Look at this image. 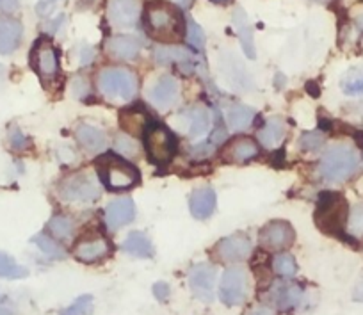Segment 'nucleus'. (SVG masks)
<instances>
[{
	"label": "nucleus",
	"mask_w": 363,
	"mask_h": 315,
	"mask_svg": "<svg viewBox=\"0 0 363 315\" xmlns=\"http://www.w3.org/2000/svg\"><path fill=\"white\" fill-rule=\"evenodd\" d=\"M146 27L155 40L174 43L184 36V20L180 11L167 2H150L146 6Z\"/></svg>",
	"instance_id": "obj_1"
},
{
	"label": "nucleus",
	"mask_w": 363,
	"mask_h": 315,
	"mask_svg": "<svg viewBox=\"0 0 363 315\" xmlns=\"http://www.w3.org/2000/svg\"><path fill=\"white\" fill-rule=\"evenodd\" d=\"M359 164V157L349 145H333L326 150L319 164L320 177L328 182H344Z\"/></svg>",
	"instance_id": "obj_2"
},
{
	"label": "nucleus",
	"mask_w": 363,
	"mask_h": 315,
	"mask_svg": "<svg viewBox=\"0 0 363 315\" xmlns=\"http://www.w3.org/2000/svg\"><path fill=\"white\" fill-rule=\"evenodd\" d=\"M99 178L111 191H127L139 182V171L118 155H104L96 160Z\"/></svg>",
	"instance_id": "obj_3"
},
{
	"label": "nucleus",
	"mask_w": 363,
	"mask_h": 315,
	"mask_svg": "<svg viewBox=\"0 0 363 315\" xmlns=\"http://www.w3.org/2000/svg\"><path fill=\"white\" fill-rule=\"evenodd\" d=\"M315 221L326 233L338 236L347 225V201L337 192H323L317 205Z\"/></svg>",
	"instance_id": "obj_4"
},
{
	"label": "nucleus",
	"mask_w": 363,
	"mask_h": 315,
	"mask_svg": "<svg viewBox=\"0 0 363 315\" xmlns=\"http://www.w3.org/2000/svg\"><path fill=\"white\" fill-rule=\"evenodd\" d=\"M99 89L109 100H132L138 93V77L127 68H104L99 73Z\"/></svg>",
	"instance_id": "obj_5"
},
{
	"label": "nucleus",
	"mask_w": 363,
	"mask_h": 315,
	"mask_svg": "<svg viewBox=\"0 0 363 315\" xmlns=\"http://www.w3.org/2000/svg\"><path fill=\"white\" fill-rule=\"evenodd\" d=\"M59 198L62 201L68 203H89L95 201L102 194V187H100V180L93 173H82L69 175L68 178L59 184Z\"/></svg>",
	"instance_id": "obj_6"
},
{
	"label": "nucleus",
	"mask_w": 363,
	"mask_h": 315,
	"mask_svg": "<svg viewBox=\"0 0 363 315\" xmlns=\"http://www.w3.org/2000/svg\"><path fill=\"white\" fill-rule=\"evenodd\" d=\"M145 148L148 153L150 160L157 166H164L169 162L177 150L173 136L166 127L159 123H148L145 131Z\"/></svg>",
	"instance_id": "obj_7"
},
{
	"label": "nucleus",
	"mask_w": 363,
	"mask_h": 315,
	"mask_svg": "<svg viewBox=\"0 0 363 315\" xmlns=\"http://www.w3.org/2000/svg\"><path fill=\"white\" fill-rule=\"evenodd\" d=\"M250 290L247 272L242 267H228L221 276L219 283V297L228 306H239L246 301Z\"/></svg>",
	"instance_id": "obj_8"
},
{
	"label": "nucleus",
	"mask_w": 363,
	"mask_h": 315,
	"mask_svg": "<svg viewBox=\"0 0 363 315\" xmlns=\"http://www.w3.org/2000/svg\"><path fill=\"white\" fill-rule=\"evenodd\" d=\"M218 271L211 264H198L189 271V287L191 292L196 299L203 303H212L214 301V287Z\"/></svg>",
	"instance_id": "obj_9"
},
{
	"label": "nucleus",
	"mask_w": 363,
	"mask_h": 315,
	"mask_svg": "<svg viewBox=\"0 0 363 315\" xmlns=\"http://www.w3.org/2000/svg\"><path fill=\"white\" fill-rule=\"evenodd\" d=\"M296 239V232L287 221H272L265 225L260 232L262 248L271 251H281L292 246Z\"/></svg>",
	"instance_id": "obj_10"
},
{
	"label": "nucleus",
	"mask_w": 363,
	"mask_h": 315,
	"mask_svg": "<svg viewBox=\"0 0 363 315\" xmlns=\"http://www.w3.org/2000/svg\"><path fill=\"white\" fill-rule=\"evenodd\" d=\"M30 59H33L34 70H36L41 79H55V75L59 73V57L57 50L48 41H38Z\"/></svg>",
	"instance_id": "obj_11"
},
{
	"label": "nucleus",
	"mask_w": 363,
	"mask_h": 315,
	"mask_svg": "<svg viewBox=\"0 0 363 315\" xmlns=\"http://www.w3.org/2000/svg\"><path fill=\"white\" fill-rule=\"evenodd\" d=\"M135 205L130 198H118L111 201L106 209V225L111 232L123 228L125 225L134 221Z\"/></svg>",
	"instance_id": "obj_12"
},
{
	"label": "nucleus",
	"mask_w": 363,
	"mask_h": 315,
	"mask_svg": "<svg viewBox=\"0 0 363 315\" xmlns=\"http://www.w3.org/2000/svg\"><path fill=\"white\" fill-rule=\"evenodd\" d=\"M251 241L244 236H232L226 239L219 241L216 246V255L223 262H242L250 257Z\"/></svg>",
	"instance_id": "obj_13"
},
{
	"label": "nucleus",
	"mask_w": 363,
	"mask_h": 315,
	"mask_svg": "<svg viewBox=\"0 0 363 315\" xmlns=\"http://www.w3.org/2000/svg\"><path fill=\"white\" fill-rule=\"evenodd\" d=\"M109 20L118 29H130L139 20L138 0H111Z\"/></svg>",
	"instance_id": "obj_14"
},
{
	"label": "nucleus",
	"mask_w": 363,
	"mask_h": 315,
	"mask_svg": "<svg viewBox=\"0 0 363 315\" xmlns=\"http://www.w3.org/2000/svg\"><path fill=\"white\" fill-rule=\"evenodd\" d=\"M178 93H180V87H178L177 79H173L171 75H164L150 89V100L157 109L166 111L173 107L174 101L178 100Z\"/></svg>",
	"instance_id": "obj_15"
},
{
	"label": "nucleus",
	"mask_w": 363,
	"mask_h": 315,
	"mask_svg": "<svg viewBox=\"0 0 363 315\" xmlns=\"http://www.w3.org/2000/svg\"><path fill=\"white\" fill-rule=\"evenodd\" d=\"M221 72H223V77L228 80L230 86L235 87V89L246 91V89H251V86H253V80H251L247 70L244 68L242 62H240L233 54L223 55Z\"/></svg>",
	"instance_id": "obj_16"
},
{
	"label": "nucleus",
	"mask_w": 363,
	"mask_h": 315,
	"mask_svg": "<svg viewBox=\"0 0 363 315\" xmlns=\"http://www.w3.org/2000/svg\"><path fill=\"white\" fill-rule=\"evenodd\" d=\"M75 139L80 146H82L86 152L89 153H100L107 148L109 145V139H107L106 132L100 131L96 127H91V125H79L75 131Z\"/></svg>",
	"instance_id": "obj_17"
},
{
	"label": "nucleus",
	"mask_w": 363,
	"mask_h": 315,
	"mask_svg": "<svg viewBox=\"0 0 363 315\" xmlns=\"http://www.w3.org/2000/svg\"><path fill=\"white\" fill-rule=\"evenodd\" d=\"M23 27L15 18H0V54L9 55L22 41Z\"/></svg>",
	"instance_id": "obj_18"
},
{
	"label": "nucleus",
	"mask_w": 363,
	"mask_h": 315,
	"mask_svg": "<svg viewBox=\"0 0 363 315\" xmlns=\"http://www.w3.org/2000/svg\"><path fill=\"white\" fill-rule=\"evenodd\" d=\"M106 50L111 57L120 61H130L138 57L141 50V43L134 36H114L106 43Z\"/></svg>",
	"instance_id": "obj_19"
},
{
	"label": "nucleus",
	"mask_w": 363,
	"mask_h": 315,
	"mask_svg": "<svg viewBox=\"0 0 363 315\" xmlns=\"http://www.w3.org/2000/svg\"><path fill=\"white\" fill-rule=\"evenodd\" d=\"M216 192L212 187H200L191 196V214L196 219H207L214 214L216 210Z\"/></svg>",
	"instance_id": "obj_20"
},
{
	"label": "nucleus",
	"mask_w": 363,
	"mask_h": 315,
	"mask_svg": "<svg viewBox=\"0 0 363 315\" xmlns=\"http://www.w3.org/2000/svg\"><path fill=\"white\" fill-rule=\"evenodd\" d=\"M272 303L277 304L280 310H291V308L298 306L303 299V290L298 285H287V283H277L272 285L271 292Z\"/></svg>",
	"instance_id": "obj_21"
},
{
	"label": "nucleus",
	"mask_w": 363,
	"mask_h": 315,
	"mask_svg": "<svg viewBox=\"0 0 363 315\" xmlns=\"http://www.w3.org/2000/svg\"><path fill=\"white\" fill-rule=\"evenodd\" d=\"M233 27H235L237 36H239L240 45H242L244 54H246L250 59L257 57V52H255V41H253V27H251L246 11H244L242 8H237L235 11H233Z\"/></svg>",
	"instance_id": "obj_22"
},
{
	"label": "nucleus",
	"mask_w": 363,
	"mask_h": 315,
	"mask_svg": "<svg viewBox=\"0 0 363 315\" xmlns=\"http://www.w3.org/2000/svg\"><path fill=\"white\" fill-rule=\"evenodd\" d=\"M111 246L107 241L95 239V241H84L79 246L75 248V257L77 260L84 262V264H93L109 255Z\"/></svg>",
	"instance_id": "obj_23"
},
{
	"label": "nucleus",
	"mask_w": 363,
	"mask_h": 315,
	"mask_svg": "<svg viewBox=\"0 0 363 315\" xmlns=\"http://www.w3.org/2000/svg\"><path fill=\"white\" fill-rule=\"evenodd\" d=\"M285 134H287V125L281 118L274 116L265 121L262 131L258 132V139H260L265 148H277L285 139Z\"/></svg>",
	"instance_id": "obj_24"
},
{
	"label": "nucleus",
	"mask_w": 363,
	"mask_h": 315,
	"mask_svg": "<svg viewBox=\"0 0 363 315\" xmlns=\"http://www.w3.org/2000/svg\"><path fill=\"white\" fill-rule=\"evenodd\" d=\"M121 250H123L125 253L132 255V257H138V258L153 257L152 241H150L148 236H145L143 232L128 233V237L125 239V243L121 244Z\"/></svg>",
	"instance_id": "obj_25"
},
{
	"label": "nucleus",
	"mask_w": 363,
	"mask_h": 315,
	"mask_svg": "<svg viewBox=\"0 0 363 315\" xmlns=\"http://www.w3.org/2000/svg\"><path fill=\"white\" fill-rule=\"evenodd\" d=\"M226 159L232 162H246V160L253 159L258 153V146L253 139L250 138H239L232 141L226 148Z\"/></svg>",
	"instance_id": "obj_26"
},
{
	"label": "nucleus",
	"mask_w": 363,
	"mask_h": 315,
	"mask_svg": "<svg viewBox=\"0 0 363 315\" xmlns=\"http://www.w3.org/2000/svg\"><path fill=\"white\" fill-rule=\"evenodd\" d=\"M255 120V109L247 107V105L235 104L232 105L226 113V121H228L230 128L235 132L246 131L251 125V121Z\"/></svg>",
	"instance_id": "obj_27"
},
{
	"label": "nucleus",
	"mask_w": 363,
	"mask_h": 315,
	"mask_svg": "<svg viewBox=\"0 0 363 315\" xmlns=\"http://www.w3.org/2000/svg\"><path fill=\"white\" fill-rule=\"evenodd\" d=\"M187 118H189V136L193 139L201 138L211 128V116H208V111L203 105H194L193 109L187 113Z\"/></svg>",
	"instance_id": "obj_28"
},
{
	"label": "nucleus",
	"mask_w": 363,
	"mask_h": 315,
	"mask_svg": "<svg viewBox=\"0 0 363 315\" xmlns=\"http://www.w3.org/2000/svg\"><path fill=\"white\" fill-rule=\"evenodd\" d=\"M153 55H155V61L159 65H173V62L186 65V62L193 61L194 57L193 52L182 47H159Z\"/></svg>",
	"instance_id": "obj_29"
},
{
	"label": "nucleus",
	"mask_w": 363,
	"mask_h": 315,
	"mask_svg": "<svg viewBox=\"0 0 363 315\" xmlns=\"http://www.w3.org/2000/svg\"><path fill=\"white\" fill-rule=\"evenodd\" d=\"M29 275L23 265H20L11 255L8 253H2L0 251V278H6V280H20V278H26Z\"/></svg>",
	"instance_id": "obj_30"
},
{
	"label": "nucleus",
	"mask_w": 363,
	"mask_h": 315,
	"mask_svg": "<svg viewBox=\"0 0 363 315\" xmlns=\"http://www.w3.org/2000/svg\"><path fill=\"white\" fill-rule=\"evenodd\" d=\"M342 91L349 96H356V94H363V68H351L340 82Z\"/></svg>",
	"instance_id": "obj_31"
},
{
	"label": "nucleus",
	"mask_w": 363,
	"mask_h": 315,
	"mask_svg": "<svg viewBox=\"0 0 363 315\" xmlns=\"http://www.w3.org/2000/svg\"><path fill=\"white\" fill-rule=\"evenodd\" d=\"M48 230H50L52 236L59 241H68L73 237V232H75V225L69 218H65V216H54V218L48 221Z\"/></svg>",
	"instance_id": "obj_32"
},
{
	"label": "nucleus",
	"mask_w": 363,
	"mask_h": 315,
	"mask_svg": "<svg viewBox=\"0 0 363 315\" xmlns=\"http://www.w3.org/2000/svg\"><path fill=\"white\" fill-rule=\"evenodd\" d=\"M272 269L281 278H292L298 272V264H296V258L292 255L280 253L272 260Z\"/></svg>",
	"instance_id": "obj_33"
},
{
	"label": "nucleus",
	"mask_w": 363,
	"mask_h": 315,
	"mask_svg": "<svg viewBox=\"0 0 363 315\" xmlns=\"http://www.w3.org/2000/svg\"><path fill=\"white\" fill-rule=\"evenodd\" d=\"M33 243L36 244V246L40 248L45 255H47V257L55 258V260H61V258L66 257V251L62 250V248L59 246L54 239H48L45 233H38V236H34Z\"/></svg>",
	"instance_id": "obj_34"
},
{
	"label": "nucleus",
	"mask_w": 363,
	"mask_h": 315,
	"mask_svg": "<svg viewBox=\"0 0 363 315\" xmlns=\"http://www.w3.org/2000/svg\"><path fill=\"white\" fill-rule=\"evenodd\" d=\"M93 310H95V299L86 294V296L77 297L68 308L61 311V315H93Z\"/></svg>",
	"instance_id": "obj_35"
},
{
	"label": "nucleus",
	"mask_w": 363,
	"mask_h": 315,
	"mask_svg": "<svg viewBox=\"0 0 363 315\" xmlns=\"http://www.w3.org/2000/svg\"><path fill=\"white\" fill-rule=\"evenodd\" d=\"M347 230L354 237L363 236V203L352 206L351 214L347 218Z\"/></svg>",
	"instance_id": "obj_36"
},
{
	"label": "nucleus",
	"mask_w": 363,
	"mask_h": 315,
	"mask_svg": "<svg viewBox=\"0 0 363 315\" xmlns=\"http://www.w3.org/2000/svg\"><path fill=\"white\" fill-rule=\"evenodd\" d=\"M114 148H116L118 153H121V155H125V157H135L139 152L138 143L125 134L118 136L116 143H114Z\"/></svg>",
	"instance_id": "obj_37"
},
{
	"label": "nucleus",
	"mask_w": 363,
	"mask_h": 315,
	"mask_svg": "<svg viewBox=\"0 0 363 315\" xmlns=\"http://www.w3.org/2000/svg\"><path fill=\"white\" fill-rule=\"evenodd\" d=\"M187 41H189L191 47L198 48V50H201V48L205 47L203 29H201V27L191 18H189V22H187Z\"/></svg>",
	"instance_id": "obj_38"
},
{
	"label": "nucleus",
	"mask_w": 363,
	"mask_h": 315,
	"mask_svg": "<svg viewBox=\"0 0 363 315\" xmlns=\"http://www.w3.org/2000/svg\"><path fill=\"white\" fill-rule=\"evenodd\" d=\"M324 136L320 132H306L301 138V148L306 150V152H315L323 146Z\"/></svg>",
	"instance_id": "obj_39"
},
{
	"label": "nucleus",
	"mask_w": 363,
	"mask_h": 315,
	"mask_svg": "<svg viewBox=\"0 0 363 315\" xmlns=\"http://www.w3.org/2000/svg\"><path fill=\"white\" fill-rule=\"evenodd\" d=\"M57 2H59V0H38L36 13L41 16V18H48V16L54 13Z\"/></svg>",
	"instance_id": "obj_40"
},
{
	"label": "nucleus",
	"mask_w": 363,
	"mask_h": 315,
	"mask_svg": "<svg viewBox=\"0 0 363 315\" xmlns=\"http://www.w3.org/2000/svg\"><path fill=\"white\" fill-rule=\"evenodd\" d=\"M9 143H11V146L15 150H23L27 146L26 136H23L18 128H11V131H9Z\"/></svg>",
	"instance_id": "obj_41"
},
{
	"label": "nucleus",
	"mask_w": 363,
	"mask_h": 315,
	"mask_svg": "<svg viewBox=\"0 0 363 315\" xmlns=\"http://www.w3.org/2000/svg\"><path fill=\"white\" fill-rule=\"evenodd\" d=\"M72 91L77 98H84L89 93V86H87L86 79H75L72 84Z\"/></svg>",
	"instance_id": "obj_42"
},
{
	"label": "nucleus",
	"mask_w": 363,
	"mask_h": 315,
	"mask_svg": "<svg viewBox=\"0 0 363 315\" xmlns=\"http://www.w3.org/2000/svg\"><path fill=\"white\" fill-rule=\"evenodd\" d=\"M153 296L157 297V299L159 301H166L167 297H169V285H167V283H164V282H157L155 285H153Z\"/></svg>",
	"instance_id": "obj_43"
},
{
	"label": "nucleus",
	"mask_w": 363,
	"mask_h": 315,
	"mask_svg": "<svg viewBox=\"0 0 363 315\" xmlns=\"http://www.w3.org/2000/svg\"><path fill=\"white\" fill-rule=\"evenodd\" d=\"M20 0H0V13L4 15H11V13L18 11Z\"/></svg>",
	"instance_id": "obj_44"
},
{
	"label": "nucleus",
	"mask_w": 363,
	"mask_h": 315,
	"mask_svg": "<svg viewBox=\"0 0 363 315\" xmlns=\"http://www.w3.org/2000/svg\"><path fill=\"white\" fill-rule=\"evenodd\" d=\"M247 315H277V310H272L271 306H265V304H260V306L251 308Z\"/></svg>",
	"instance_id": "obj_45"
},
{
	"label": "nucleus",
	"mask_w": 363,
	"mask_h": 315,
	"mask_svg": "<svg viewBox=\"0 0 363 315\" xmlns=\"http://www.w3.org/2000/svg\"><path fill=\"white\" fill-rule=\"evenodd\" d=\"M93 55H95L93 48H91V47H82V52H80V65H87V62H91Z\"/></svg>",
	"instance_id": "obj_46"
},
{
	"label": "nucleus",
	"mask_w": 363,
	"mask_h": 315,
	"mask_svg": "<svg viewBox=\"0 0 363 315\" xmlns=\"http://www.w3.org/2000/svg\"><path fill=\"white\" fill-rule=\"evenodd\" d=\"M352 299L359 301V303H363V278L359 280L358 283H356L354 290H352Z\"/></svg>",
	"instance_id": "obj_47"
},
{
	"label": "nucleus",
	"mask_w": 363,
	"mask_h": 315,
	"mask_svg": "<svg viewBox=\"0 0 363 315\" xmlns=\"http://www.w3.org/2000/svg\"><path fill=\"white\" fill-rule=\"evenodd\" d=\"M0 315H15V314H13L11 308L4 306V304H0Z\"/></svg>",
	"instance_id": "obj_48"
},
{
	"label": "nucleus",
	"mask_w": 363,
	"mask_h": 315,
	"mask_svg": "<svg viewBox=\"0 0 363 315\" xmlns=\"http://www.w3.org/2000/svg\"><path fill=\"white\" fill-rule=\"evenodd\" d=\"M356 26H358V29L363 33V13L358 16V18H356Z\"/></svg>",
	"instance_id": "obj_49"
},
{
	"label": "nucleus",
	"mask_w": 363,
	"mask_h": 315,
	"mask_svg": "<svg viewBox=\"0 0 363 315\" xmlns=\"http://www.w3.org/2000/svg\"><path fill=\"white\" fill-rule=\"evenodd\" d=\"M173 2H177V4H180V6L189 4V0H173Z\"/></svg>",
	"instance_id": "obj_50"
},
{
	"label": "nucleus",
	"mask_w": 363,
	"mask_h": 315,
	"mask_svg": "<svg viewBox=\"0 0 363 315\" xmlns=\"http://www.w3.org/2000/svg\"><path fill=\"white\" fill-rule=\"evenodd\" d=\"M214 2H230V0H214Z\"/></svg>",
	"instance_id": "obj_51"
},
{
	"label": "nucleus",
	"mask_w": 363,
	"mask_h": 315,
	"mask_svg": "<svg viewBox=\"0 0 363 315\" xmlns=\"http://www.w3.org/2000/svg\"><path fill=\"white\" fill-rule=\"evenodd\" d=\"M315 2H326V0H315Z\"/></svg>",
	"instance_id": "obj_52"
}]
</instances>
